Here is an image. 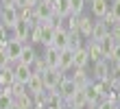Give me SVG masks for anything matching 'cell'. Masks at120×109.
Here are the masks:
<instances>
[{"instance_id": "e0dca14e", "label": "cell", "mask_w": 120, "mask_h": 109, "mask_svg": "<svg viewBox=\"0 0 120 109\" xmlns=\"http://www.w3.org/2000/svg\"><path fill=\"white\" fill-rule=\"evenodd\" d=\"M13 100H15V103L22 107V109H33L35 107V98H33V94H29V92H20L18 96H13Z\"/></svg>"}, {"instance_id": "e575fe53", "label": "cell", "mask_w": 120, "mask_h": 109, "mask_svg": "<svg viewBox=\"0 0 120 109\" xmlns=\"http://www.w3.org/2000/svg\"><path fill=\"white\" fill-rule=\"evenodd\" d=\"M9 39H7V28H4V24H0V44H7Z\"/></svg>"}, {"instance_id": "44dd1931", "label": "cell", "mask_w": 120, "mask_h": 109, "mask_svg": "<svg viewBox=\"0 0 120 109\" xmlns=\"http://www.w3.org/2000/svg\"><path fill=\"white\" fill-rule=\"evenodd\" d=\"M90 63V55H87V48L83 46L79 50H74V68H85Z\"/></svg>"}, {"instance_id": "30bf717a", "label": "cell", "mask_w": 120, "mask_h": 109, "mask_svg": "<svg viewBox=\"0 0 120 109\" xmlns=\"http://www.w3.org/2000/svg\"><path fill=\"white\" fill-rule=\"evenodd\" d=\"M109 61L107 59H103V61H98V63H94V81H109Z\"/></svg>"}, {"instance_id": "4dcf8cb0", "label": "cell", "mask_w": 120, "mask_h": 109, "mask_svg": "<svg viewBox=\"0 0 120 109\" xmlns=\"http://www.w3.org/2000/svg\"><path fill=\"white\" fill-rule=\"evenodd\" d=\"M68 20V31H79V15H70Z\"/></svg>"}, {"instance_id": "6da1fadb", "label": "cell", "mask_w": 120, "mask_h": 109, "mask_svg": "<svg viewBox=\"0 0 120 109\" xmlns=\"http://www.w3.org/2000/svg\"><path fill=\"white\" fill-rule=\"evenodd\" d=\"M41 79H44L46 92H57L59 85H61V81L66 79V72H61V70H50V68H48L44 74H41Z\"/></svg>"}, {"instance_id": "3957f363", "label": "cell", "mask_w": 120, "mask_h": 109, "mask_svg": "<svg viewBox=\"0 0 120 109\" xmlns=\"http://www.w3.org/2000/svg\"><path fill=\"white\" fill-rule=\"evenodd\" d=\"M76 92H79V87H76V83L72 81V76H66V79L61 81V85H59V96L66 100V105L74 98Z\"/></svg>"}, {"instance_id": "f546056e", "label": "cell", "mask_w": 120, "mask_h": 109, "mask_svg": "<svg viewBox=\"0 0 120 109\" xmlns=\"http://www.w3.org/2000/svg\"><path fill=\"white\" fill-rule=\"evenodd\" d=\"M109 13L116 18V22H120V0H111V4H109Z\"/></svg>"}, {"instance_id": "83f0119b", "label": "cell", "mask_w": 120, "mask_h": 109, "mask_svg": "<svg viewBox=\"0 0 120 109\" xmlns=\"http://www.w3.org/2000/svg\"><path fill=\"white\" fill-rule=\"evenodd\" d=\"M31 41L33 44H41V26L39 24H33L31 26Z\"/></svg>"}, {"instance_id": "603a6c76", "label": "cell", "mask_w": 120, "mask_h": 109, "mask_svg": "<svg viewBox=\"0 0 120 109\" xmlns=\"http://www.w3.org/2000/svg\"><path fill=\"white\" fill-rule=\"evenodd\" d=\"M109 83H111V87H120V63H111V68H109Z\"/></svg>"}, {"instance_id": "484cf974", "label": "cell", "mask_w": 120, "mask_h": 109, "mask_svg": "<svg viewBox=\"0 0 120 109\" xmlns=\"http://www.w3.org/2000/svg\"><path fill=\"white\" fill-rule=\"evenodd\" d=\"M85 98H87V105H98L101 103V98H98V94H96V90H94L92 83L85 87Z\"/></svg>"}, {"instance_id": "7402d4cb", "label": "cell", "mask_w": 120, "mask_h": 109, "mask_svg": "<svg viewBox=\"0 0 120 109\" xmlns=\"http://www.w3.org/2000/svg\"><path fill=\"white\" fill-rule=\"evenodd\" d=\"M35 59H37V53H35V48L26 44L24 50H22V57H20V63H24V65H33Z\"/></svg>"}, {"instance_id": "9a60e30c", "label": "cell", "mask_w": 120, "mask_h": 109, "mask_svg": "<svg viewBox=\"0 0 120 109\" xmlns=\"http://www.w3.org/2000/svg\"><path fill=\"white\" fill-rule=\"evenodd\" d=\"M85 48H87V55H90V61H92V63H98V61L105 59V55H103L101 44H98V41H92V39H90V44H87Z\"/></svg>"}, {"instance_id": "8fae6325", "label": "cell", "mask_w": 120, "mask_h": 109, "mask_svg": "<svg viewBox=\"0 0 120 109\" xmlns=\"http://www.w3.org/2000/svg\"><path fill=\"white\" fill-rule=\"evenodd\" d=\"M70 68H74V50L66 48V50H61V57H59V70L68 72Z\"/></svg>"}, {"instance_id": "4fadbf2b", "label": "cell", "mask_w": 120, "mask_h": 109, "mask_svg": "<svg viewBox=\"0 0 120 109\" xmlns=\"http://www.w3.org/2000/svg\"><path fill=\"white\" fill-rule=\"evenodd\" d=\"M79 33L83 37L92 39V33H94V22L90 15H79Z\"/></svg>"}, {"instance_id": "4316f807", "label": "cell", "mask_w": 120, "mask_h": 109, "mask_svg": "<svg viewBox=\"0 0 120 109\" xmlns=\"http://www.w3.org/2000/svg\"><path fill=\"white\" fill-rule=\"evenodd\" d=\"M70 7H72V15H83L85 0H70Z\"/></svg>"}, {"instance_id": "ac0fdd59", "label": "cell", "mask_w": 120, "mask_h": 109, "mask_svg": "<svg viewBox=\"0 0 120 109\" xmlns=\"http://www.w3.org/2000/svg\"><path fill=\"white\" fill-rule=\"evenodd\" d=\"M98 44H101V50H103V55H105V59H111V55H114V48H116V39L114 37H111V35H107V37H105V39H101V41H98Z\"/></svg>"}, {"instance_id": "9c48e42d", "label": "cell", "mask_w": 120, "mask_h": 109, "mask_svg": "<svg viewBox=\"0 0 120 109\" xmlns=\"http://www.w3.org/2000/svg\"><path fill=\"white\" fill-rule=\"evenodd\" d=\"M26 92L33 94V96H39V94H44V92H46L41 74H33V76H31V81L26 83Z\"/></svg>"}, {"instance_id": "7a4b0ae2", "label": "cell", "mask_w": 120, "mask_h": 109, "mask_svg": "<svg viewBox=\"0 0 120 109\" xmlns=\"http://www.w3.org/2000/svg\"><path fill=\"white\" fill-rule=\"evenodd\" d=\"M0 24H4L7 31H13L15 28V24L20 22V13L15 7H0Z\"/></svg>"}, {"instance_id": "52a82bcc", "label": "cell", "mask_w": 120, "mask_h": 109, "mask_svg": "<svg viewBox=\"0 0 120 109\" xmlns=\"http://www.w3.org/2000/svg\"><path fill=\"white\" fill-rule=\"evenodd\" d=\"M59 57H61L59 48H55V46H46L44 48V59H46L50 70H59Z\"/></svg>"}, {"instance_id": "ffe728a7", "label": "cell", "mask_w": 120, "mask_h": 109, "mask_svg": "<svg viewBox=\"0 0 120 109\" xmlns=\"http://www.w3.org/2000/svg\"><path fill=\"white\" fill-rule=\"evenodd\" d=\"M15 83V74H13V65H7V68L0 70V87L13 85Z\"/></svg>"}, {"instance_id": "b9f144b4", "label": "cell", "mask_w": 120, "mask_h": 109, "mask_svg": "<svg viewBox=\"0 0 120 109\" xmlns=\"http://www.w3.org/2000/svg\"><path fill=\"white\" fill-rule=\"evenodd\" d=\"M116 109H120V105H118V107H116Z\"/></svg>"}, {"instance_id": "f35d334b", "label": "cell", "mask_w": 120, "mask_h": 109, "mask_svg": "<svg viewBox=\"0 0 120 109\" xmlns=\"http://www.w3.org/2000/svg\"><path fill=\"white\" fill-rule=\"evenodd\" d=\"M85 109H98V105H87Z\"/></svg>"}, {"instance_id": "d6a6232c", "label": "cell", "mask_w": 120, "mask_h": 109, "mask_svg": "<svg viewBox=\"0 0 120 109\" xmlns=\"http://www.w3.org/2000/svg\"><path fill=\"white\" fill-rule=\"evenodd\" d=\"M109 35H111V37H114V39L120 44V22H116V24L109 28Z\"/></svg>"}, {"instance_id": "1f68e13d", "label": "cell", "mask_w": 120, "mask_h": 109, "mask_svg": "<svg viewBox=\"0 0 120 109\" xmlns=\"http://www.w3.org/2000/svg\"><path fill=\"white\" fill-rule=\"evenodd\" d=\"M118 103H114V100H109V98H103L101 103H98V109H116Z\"/></svg>"}, {"instance_id": "f1b7e54d", "label": "cell", "mask_w": 120, "mask_h": 109, "mask_svg": "<svg viewBox=\"0 0 120 109\" xmlns=\"http://www.w3.org/2000/svg\"><path fill=\"white\" fill-rule=\"evenodd\" d=\"M13 105V96H11V94H0V109H9Z\"/></svg>"}, {"instance_id": "cb8c5ba5", "label": "cell", "mask_w": 120, "mask_h": 109, "mask_svg": "<svg viewBox=\"0 0 120 109\" xmlns=\"http://www.w3.org/2000/svg\"><path fill=\"white\" fill-rule=\"evenodd\" d=\"M31 70H33V74H44V72L48 70V63H46V59H44V57H37V59L33 61Z\"/></svg>"}, {"instance_id": "8d00e7d4", "label": "cell", "mask_w": 120, "mask_h": 109, "mask_svg": "<svg viewBox=\"0 0 120 109\" xmlns=\"http://www.w3.org/2000/svg\"><path fill=\"white\" fill-rule=\"evenodd\" d=\"M37 4H39V0H26V7H29V9H35Z\"/></svg>"}, {"instance_id": "836d02e7", "label": "cell", "mask_w": 120, "mask_h": 109, "mask_svg": "<svg viewBox=\"0 0 120 109\" xmlns=\"http://www.w3.org/2000/svg\"><path fill=\"white\" fill-rule=\"evenodd\" d=\"M111 63H120V44H116V48H114V55H111Z\"/></svg>"}, {"instance_id": "60d3db41", "label": "cell", "mask_w": 120, "mask_h": 109, "mask_svg": "<svg viewBox=\"0 0 120 109\" xmlns=\"http://www.w3.org/2000/svg\"><path fill=\"white\" fill-rule=\"evenodd\" d=\"M46 2H48V4H52V7H55V2H57V0H46Z\"/></svg>"}, {"instance_id": "5bb4252c", "label": "cell", "mask_w": 120, "mask_h": 109, "mask_svg": "<svg viewBox=\"0 0 120 109\" xmlns=\"http://www.w3.org/2000/svg\"><path fill=\"white\" fill-rule=\"evenodd\" d=\"M72 15V7H70V0H57L55 2V18L66 20Z\"/></svg>"}, {"instance_id": "d4e9b609", "label": "cell", "mask_w": 120, "mask_h": 109, "mask_svg": "<svg viewBox=\"0 0 120 109\" xmlns=\"http://www.w3.org/2000/svg\"><path fill=\"white\" fill-rule=\"evenodd\" d=\"M70 48H72V50L83 48V35L79 31H70Z\"/></svg>"}, {"instance_id": "74e56055", "label": "cell", "mask_w": 120, "mask_h": 109, "mask_svg": "<svg viewBox=\"0 0 120 109\" xmlns=\"http://www.w3.org/2000/svg\"><path fill=\"white\" fill-rule=\"evenodd\" d=\"M9 109H22V107H20V105H18V103H15V100H13V105H11V107H9Z\"/></svg>"}, {"instance_id": "277c9868", "label": "cell", "mask_w": 120, "mask_h": 109, "mask_svg": "<svg viewBox=\"0 0 120 109\" xmlns=\"http://www.w3.org/2000/svg\"><path fill=\"white\" fill-rule=\"evenodd\" d=\"M24 46H26V44L18 41V39H9V44H7V57H9V63L11 65L20 63V57H22Z\"/></svg>"}, {"instance_id": "d590c367", "label": "cell", "mask_w": 120, "mask_h": 109, "mask_svg": "<svg viewBox=\"0 0 120 109\" xmlns=\"http://www.w3.org/2000/svg\"><path fill=\"white\" fill-rule=\"evenodd\" d=\"M15 0H0V7H13Z\"/></svg>"}, {"instance_id": "ab89813d", "label": "cell", "mask_w": 120, "mask_h": 109, "mask_svg": "<svg viewBox=\"0 0 120 109\" xmlns=\"http://www.w3.org/2000/svg\"><path fill=\"white\" fill-rule=\"evenodd\" d=\"M33 109H46V107H44V105H35Z\"/></svg>"}, {"instance_id": "d6986e66", "label": "cell", "mask_w": 120, "mask_h": 109, "mask_svg": "<svg viewBox=\"0 0 120 109\" xmlns=\"http://www.w3.org/2000/svg\"><path fill=\"white\" fill-rule=\"evenodd\" d=\"M109 35V26L105 24V22L101 20V22H94V33H92V41H101V39H105Z\"/></svg>"}, {"instance_id": "7c38bea8", "label": "cell", "mask_w": 120, "mask_h": 109, "mask_svg": "<svg viewBox=\"0 0 120 109\" xmlns=\"http://www.w3.org/2000/svg\"><path fill=\"white\" fill-rule=\"evenodd\" d=\"M90 7H92V15L98 18V20H103L109 13V2H107V0H92Z\"/></svg>"}, {"instance_id": "ba28073f", "label": "cell", "mask_w": 120, "mask_h": 109, "mask_svg": "<svg viewBox=\"0 0 120 109\" xmlns=\"http://www.w3.org/2000/svg\"><path fill=\"white\" fill-rule=\"evenodd\" d=\"M29 37H31V22L20 20L15 24V28H13V37L11 39H18V41L24 44V39H29Z\"/></svg>"}, {"instance_id": "2e32d148", "label": "cell", "mask_w": 120, "mask_h": 109, "mask_svg": "<svg viewBox=\"0 0 120 109\" xmlns=\"http://www.w3.org/2000/svg\"><path fill=\"white\" fill-rule=\"evenodd\" d=\"M72 81L76 83V87H79V90H85V87L92 83V81H90V76H87V72H85V68H74Z\"/></svg>"}, {"instance_id": "5b68a950", "label": "cell", "mask_w": 120, "mask_h": 109, "mask_svg": "<svg viewBox=\"0 0 120 109\" xmlns=\"http://www.w3.org/2000/svg\"><path fill=\"white\" fill-rule=\"evenodd\" d=\"M52 46H55V48H59V50L70 48V31H68L66 26L55 28V39H52Z\"/></svg>"}, {"instance_id": "8992f818", "label": "cell", "mask_w": 120, "mask_h": 109, "mask_svg": "<svg viewBox=\"0 0 120 109\" xmlns=\"http://www.w3.org/2000/svg\"><path fill=\"white\" fill-rule=\"evenodd\" d=\"M13 74H15V83L26 85V83L31 81V76H33V70H31V65L15 63V65H13Z\"/></svg>"}]
</instances>
